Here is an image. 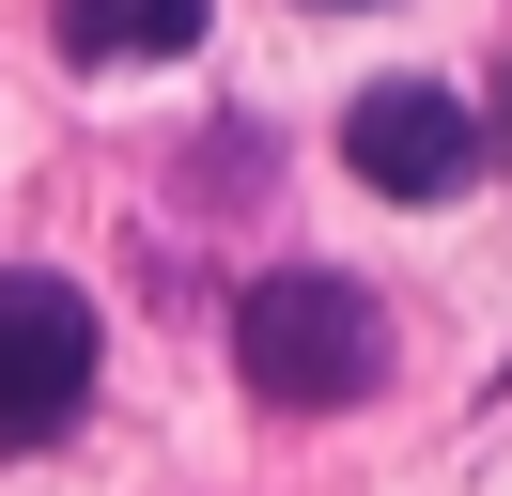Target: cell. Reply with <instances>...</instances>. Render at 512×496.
Masks as SVG:
<instances>
[{
    "label": "cell",
    "instance_id": "7a4b0ae2",
    "mask_svg": "<svg viewBox=\"0 0 512 496\" xmlns=\"http://www.w3.org/2000/svg\"><path fill=\"white\" fill-rule=\"evenodd\" d=\"M94 295L47 264H0V450H47V434H78V403H94Z\"/></svg>",
    "mask_w": 512,
    "mask_h": 496
},
{
    "label": "cell",
    "instance_id": "277c9868",
    "mask_svg": "<svg viewBox=\"0 0 512 496\" xmlns=\"http://www.w3.org/2000/svg\"><path fill=\"white\" fill-rule=\"evenodd\" d=\"M202 0H63V62H187Z\"/></svg>",
    "mask_w": 512,
    "mask_h": 496
},
{
    "label": "cell",
    "instance_id": "8992f818",
    "mask_svg": "<svg viewBox=\"0 0 512 496\" xmlns=\"http://www.w3.org/2000/svg\"><path fill=\"white\" fill-rule=\"evenodd\" d=\"M497 155H512V93H497Z\"/></svg>",
    "mask_w": 512,
    "mask_h": 496
},
{
    "label": "cell",
    "instance_id": "6da1fadb",
    "mask_svg": "<svg viewBox=\"0 0 512 496\" xmlns=\"http://www.w3.org/2000/svg\"><path fill=\"white\" fill-rule=\"evenodd\" d=\"M233 372H249L264 403H295V419L373 403L388 388V310H373V279H342V264H264L249 295H233Z\"/></svg>",
    "mask_w": 512,
    "mask_h": 496
},
{
    "label": "cell",
    "instance_id": "3957f363",
    "mask_svg": "<svg viewBox=\"0 0 512 496\" xmlns=\"http://www.w3.org/2000/svg\"><path fill=\"white\" fill-rule=\"evenodd\" d=\"M342 171L373 186V202H466V186L497 171V124H481L450 78H373L342 109Z\"/></svg>",
    "mask_w": 512,
    "mask_h": 496
},
{
    "label": "cell",
    "instance_id": "5b68a950",
    "mask_svg": "<svg viewBox=\"0 0 512 496\" xmlns=\"http://www.w3.org/2000/svg\"><path fill=\"white\" fill-rule=\"evenodd\" d=\"M311 16H373V0H311Z\"/></svg>",
    "mask_w": 512,
    "mask_h": 496
}]
</instances>
